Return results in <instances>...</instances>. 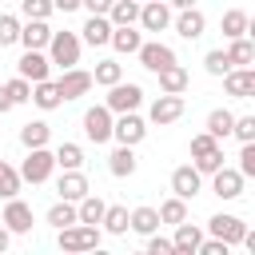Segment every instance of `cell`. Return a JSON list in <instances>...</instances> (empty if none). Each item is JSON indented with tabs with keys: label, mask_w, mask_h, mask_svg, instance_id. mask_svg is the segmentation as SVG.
<instances>
[{
	"label": "cell",
	"mask_w": 255,
	"mask_h": 255,
	"mask_svg": "<svg viewBox=\"0 0 255 255\" xmlns=\"http://www.w3.org/2000/svg\"><path fill=\"white\" fill-rule=\"evenodd\" d=\"M80 52H84V40L76 32H52V40H48L52 68H76L80 64Z\"/></svg>",
	"instance_id": "1"
},
{
	"label": "cell",
	"mask_w": 255,
	"mask_h": 255,
	"mask_svg": "<svg viewBox=\"0 0 255 255\" xmlns=\"http://www.w3.org/2000/svg\"><path fill=\"white\" fill-rule=\"evenodd\" d=\"M191 163H195L199 175H211L215 167H223V147H219V139L207 135V131L191 135Z\"/></svg>",
	"instance_id": "2"
},
{
	"label": "cell",
	"mask_w": 255,
	"mask_h": 255,
	"mask_svg": "<svg viewBox=\"0 0 255 255\" xmlns=\"http://www.w3.org/2000/svg\"><path fill=\"white\" fill-rule=\"evenodd\" d=\"M16 171H20L24 183H48L52 171H56V155L48 147H28V155H24V163Z\"/></svg>",
	"instance_id": "3"
},
{
	"label": "cell",
	"mask_w": 255,
	"mask_h": 255,
	"mask_svg": "<svg viewBox=\"0 0 255 255\" xmlns=\"http://www.w3.org/2000/svg\"><path fill=\"white\" fill-rule=\"evenodd\" d=\"M56 243H60V251H92V247H100V227L68 223V227L56 231Z\"/></svg>",
	"instance_id": "4"
},
{
	"label": "cell",
	"mask_w": 255,
	"mask_h": 255,
	"mask_svg": "<svg viewBox=\"0 0 255 255\" xmlns=\"http://www.w3.org/2000/svg\"><path fill=\"white\" fill-rule=\"evenodd\" d=\"M139 104H143V88H139V84H128V80H116V84L108 88V96H104V108H108L112 116L135 112Z\"/></svg>",
	"instance_id": "5"
},
{
	"label": "cell",
	"mask_w": 255,
	"mask_h": 255,
	"mask_svg": "<svg viewBox=\"0 0 255 255\" xmlns=\"http://www.w3.org/2000/svg\"><path fill=\"white\" fill-rule=\"evenodd\" d=\"M143 135H147V120H143V116H135V112H120V116L112 120V139H116V143L135 147V143H143Z\"/></svg>",
	"instance_id": "6"
},
{
	"label": "cell",
	"mask_w": 255,
	"mask_h": 255,
	"mask_svg": "<svg viewBox=\"0 0 255 255\" xmlns=\"http://www.w3.org/2000/svg\"><path fill=\"white\" fill-rule=\"evenodd\" d=\"M16 76H24L28 84L48 80V76H52V60H48V52H44V48H24V56L16 60Z\"/></svg>",
	"instance_id": "7"
},
{
	"label": "cell",
	"mask_w": 255,
	"mask_h": 255,
	"mask_svg": "<svg viewBox=\"0 0 255 255\" xmlns=\"http://www.w3.org/2000/svg\"><path fill=\"white\" fill-rule=\"evenodd\" d=\"M243 231H247V223H243L239 215H231V211H219V215H211V219H207V235L223 239L227 247H239Z\"/></svg>",
	"instance_id": "8"
},
{
	"label": "cell",
	"mask_w": 255,
	"mask_h": 255,
	"mask_svg": "<svg viewBox=\"0 0 255 255\" xmlns=\"http://www.w3.org/2000/svg\"><path fill=\"white\" fill-rule=\"evenodd\" d=\"M183 96H171V92H159L155 100H151V108H147V120L151 124H159V128H167V124H175L179 116H183Z\"/></svg>",
	"instance_id": "9"
},
{
	"label": "cell",
	"mask_w": 255,
	"mask_h": 255,
	"mask_svg": "<svg viewBox=\"0 0 255 255\" xmlns=\"http://www.w3.org/2000/svg\"><path fill=\"white\" fill-rule=\"evenodd\" d=\"M112 120H116V116H112L104 104H96V108L84 112L80 124H84V135H88L92 143H108V139H112Z\"/></svg>",
	"instance_id": "10"
},
{
	"label": "cell",
	"mask_w": 255,
	"mask_h": 255,
	"mask_svg": "<svg viewBox=\"0 0 255 255\" xmlns=\"http://www.w3.org/2000/svg\"><path fill=\"white\" fill-rule=\"evenodd\" d=\"M243 187H247V179L239 175V167H227V163H223V167L211 171V191H215L223 203H227V199H239Z\"/></svg>",
	"instance_id": "11"
},
{
	"label": "cell",
	"mask_w": 255,
	"mask_h": 255,
	"mask_svg": "<svg viewBox=\"0 0 255 255\" xmlns=\"http://www.w3.org/2000/svg\"><path fill=\"white\" fill-rule=\"evenodd\" d=\"M56 88H60V96H64V104H68V100H80V96H88L96 84H92V72H84V68L76 64V68H64V76L56 80Z\"/></svg>",
	"instance_id": "12"
},
{
	"label": "cell",
	"mask_w": 255,
	"mask_h": 255,
	"mask_svg": "<svg viewBox=\"0 0 255 255\" xmlns=\"http://www.w3.org/2000/svg\"><path fill=\"white\" fill-rule=\"evenodd\" d=\"M143 32H163L171 28V8L167 0H139V20H135Z\"/></svg>",
	"instance_id": "13"
},
{
	"label": "cell",
	"mask_w": 255,
	"mask_h": 255,
	"mask_svg": "<svg viewBox=\"0 0 255 255\" xmlns=\"http://www.w3.org/2000/svg\"><path fill=\"white\" fill-rule=\"evenodd\" d=\"M0 223H4L12 235H28V231H32V207H28L20 195H12V199L4 203V215H0Z\"/></svg>",
	"instance_id": "14"
},
{
	"label": "cell",
	"mask_w": 255,
	"mask_h": 255,
	"mask_svg": "<svg viewBox=\"0 0 255 255\" xmlns=\"http://www.w3.org/2000/svg\"><path fill=\"white\" fill-rule=\"evenodd\" d=\"M135 56H139V64H143L147 72H159V68L175 64V52H171L163 40H143V44L135 48Z\"/></svg>",
	"instance_id": "15"
},
{
	"label": "cell",
	"mask_w": 255,
	"mask_h": 255,
	"mask_svg": "<svg viewBox=\"0 0 255 255\" xmlns=\"http://www.w3.org/2000/svg\"><path fill=\"white\" fill-rule=\"evenodd\" d=\"M223 92L231 100H251L255 96V68H231V72H223Z\"/></svg>",
	"instance_id": "16"
},
{
	"label": "cell",
	"mask_w": 255,
	"mask_h": 255,
	"mask_svg": "<svg viewBox=\"0 0 255 255\" xmlns=\"http://www.w3.org/2000/svg\"><path fill=\"white\" fill-rule=\"evenodd\" d=\"M199 191H203V175L195 171V163H183V167L171 171V195H179V199H195Z\"/></svg>",
	"instance_id": "17"
},
{
	"label": "cell",
	"mask_w": 255,
	"mask_h": 255,
	"mask_svg": "<svg viewBox=\"0 0 255 255\" xmlns=\"http://www.w3.org/2000/svg\"><path fill=\"white\" fill-rule=\"evenodd\" d=\"M88 191H92V187H88L84 167H68V171L56 179V195H60V199H68V203H80Z\"/></svg>",
	"instance_id": "18"
},
{
	"label": "cell",
	"mask_w": 255,
	"mask_h": 255,
	"mask_svg": "<svg viewBox=\"0 0 255 255\" xmlns=\"http://www.w3.org/2000/svg\"><path fill=\"white\" fill-rule=\"evenodd\" d=\"M171 24H175V32L183 40H199L207 32V16L199 8H179V16H171Z\"/></svg>",
	"instance_id": "19"
},
{
	"label": "cell",
	"mask_w": 255,
	"mask_h": 255,
	"mask_svg": "<svg viewBox=\"0 0 255 255\" xmlns=\"http://www.w3.org/2000/svg\"><path fill=\"white\" fill-rule=\"evenodd\" d=\"M155 76H159V92H171V96H183L187 84H191V76H187V68H183L179 60L167 64V68H159Z\"/></svg>",
	"instance_id": "20"
},
{
	"label": "cell",
	"mask_w": 255,
	"mask_h": 255,
	"mask_svg": "<svg viewBox=\"0 0 255 255\" xmlns=\"http://www.w3.org/2000/svg\"><path fill=\"white\" fill-rule=\"evenodd\" d=\"M80 40L92 44V48H104V44L112 40V20H108V16H88L84 28H80Z\"/></svg>",
	"instance_id": "21"
},
{
	"label": "cell",
	"mask_w": 255,
	"mask_h": 255,
	"mask_svg": "<svg viewBox=\"0 0 255 255\" xmlns=\"http://www.w3.org/2000/svg\"><path fill=\"white\" fill-rule=\"evenodd\" d=\"M48 40H52L48 20H24L20 24V40L16 44H24V48H48Z\"/></svg>",
	"instance_id": "22"
},
{
	"label": "cell",
	"mask_w": 255,
	"mask_h": 255,
	"mask_svg": "<svg viewBox=\"0 0 255 255\" xmlns=\"http://www.w3.org/2000/svg\"><path fill=\"white\" fill-rule=\"evenodd\" d=\"M135 147H128V143H120L112 155H108V171L116 175V179H128V175H135Z\"/></svg>",
	"instance_id": "23"
},
{
	"label": "cell",
	"mask_w": 255,
	"mask_h": 255,
	"mask_svg": "<svg viewBox=\"0 0 255 255\" xmlns=\"http://www.w3.org/2000/svg\"><path fill=\"white\" fill-rule=\"evenodd\" d=\"M199 239H203V227H195V223H175V239H171V247H175V255H195V247H199Z\"/></svg>",
	"instance_id": "24"
},
{
	"label": "cell",
	"mask_w": 255,
	"mask_h": 255,
	"mask_svg": "<svg viewBox=\"0 0 255 255\" xmlns=\"http://www.w3.org/2000/svg\"><path fill=\"white\" fill-rule=\"evenodd\" d=\"M120 56H135V48L143 44V32H135V24H124V28H112V40H108Z\"/></svg>",
	"instance_id": "25"
},
{
	"label": "cell",
	"mask_w": 255,
	"mask_h": 255,
	"mask_svg": "<svg viewBox=\"0 0 255 255\" xmlns=\"http://www.w3.org/2000/svg\"><path fill=\"white\" fill-rule=\"evenodd\" d=\"M32 104H36L40 112H52V108H60V104H64V96H60L56 80H36V84H32Z\"/></svg>",
	"instance_id": "26"
},
{
	"label": "cell",
	"mask_w": 255,
	"mask_h": 255,
	"mask_svg": "<svg viewBox=\"0 0 255 255\" xmlns=\"http://www.w3.org/2000/svg\"><path fill=\"white\" fill-rule=\"evenodd\" d=\"M219 32H223L227 40L247 36V32H251V16H247L243 8H227V12H223V20H219Z\"/></svg>",
	"instance_id": "27"
},
{
	"label": "cell",
	"mask_w": 255,
	"mask_h": 255,
	"mask_svg": "<svg viewBox=\"0 0 255 255\" xmlns=\"http://www.w3.org/2000/svg\"><path fill=\"white\" fill-rule=\"evenodd\" d=\"M227 60H231V68H251L255 64V44L247 40V36H235V40H227Z\"/></svg>",
	"instance_id": "28"
},
{
	"label": "cell",
	"mask_w": 255,
	"mask_h": 255,
	"mask_svg": "<svg viewBox=\"0 0 255 255\" xmlns=\"http://www.w3.org/2000/svg\"><path fill=\"white\" fill-rule=\"evenodd\" d=\"M128 231H135V235L159 231V211H155V207H135V211H128Z\"/></svg>",
	"instance_id": "29"
},
{
	"label": "cell",
	"mask_w": 255,
	"mask_h": 255,
	"mask_svg": "<svg viewBox=\"0 0 255 255\" xmlns=\"http://www.w3.org/2000/svg\"><path fill=\"white\" fill-rule=\"evenodd\" d=\"M104 207H108V203H104L96 191H88V195L76 203V219H80V223H92V227H100V219H104Z\"/></svg>",
	"instance_id": "30"
},
{
	"label": "cell",
	"mask_w": 255,
	"mask_h": 255,
	"mask_svg": "<svg viewBox=\"0 0 255 255\" xmlns=\"http://www.w3.org/2000/svg\"><path fill=\"white\" fill-rule=\"evenodd\" d=\"M231 124H235V112H227V108H215V112H207V124H203V131H207V135H215V139H227V135H231Z\"/></svg>",
	"instance_id": "31"
},
{
	"label": "cell",
	"mask_w": 255,
	"mask_h": 255,
	"mask_svg": "<svg viewBox=\"0 0 255 255\" xmlns=\"http://www.w3.org/2000/svg\"><path fill=\"white\" fill-rule=\"evenodd\" d=\"M48 139H52V128H48L44 120H28V124L20 128V143H24V147H48Z\"/></svg>",
	"instance_id": "32"
},
{
	"label": "cell",
	"mask_w": 255,
	"mask_h": 255,
	"mask_svg": "<svg viewBox=\"0 0 255 255\" xmlns=\"http://www.w3.org/2000/svg\"><path fill=\"white\" fill-rule=\"evenodd\" d=\"M108 20H112V28L135 24V20H139V0H112V8H108Z\"/></svg>",
	"instance_id": "33"
},
{
	"label": "cell",
	"mask_w": 255,
	"mask_h": 255,
	"mask_svg": "<svg viewBox=\"0 0 255 255\" xmlns=\"http://www.w3.org/2000/svg\"><path fill=\"white\" fill-rule=\"evenodd\" d=\"M116 80H124V64H120V60H100V64H96V72H92V84L112 88Z\"/></svg>",
	"instance_id": "34"
},
{
	"label": "cell",
	"mask_w": 255,
	"mask_h": 255,
	"mask_svg": "<svg viewBox=\"0 0 255 255\" xmlns=\"http://www.w3.org/2000/svg\"><path fill=\"white\" fill-rule=\"evenodd\" d=\"M155 211H159V223H171V227H175V223H183V219H187V199L171 195V199H163Z\"/></svg>",
	"instance_id": "35"
},
{
	"label": "cell",
	"mask_w": 255,
	"mask_h": 255,
	"mask_svg": "<svg viewBox=\"0 0 255 255\" xmlns=\"http://www.w3.org/2000/svg\"><path fill=\"white\" fill-rule=\"evenodd\" d=\"M44 219H48L56 231H60V227H68V223H80V219H76V203H68V199H56V203L48 207V215H44Z\"/></svg>",
	"instance_id": "36"
},
{
	"label": "cell",
	"mask_w": 255,
	"mask_h": 255,
	"mask_svg": "<svg viewBox=\"0 0 255 255\" xmlns=\"http://www.w3.org/2000/svg\"><path fill=\"white\" fill-rule=\"evenodd\" d=\"M52 155H56V167H64V171L68 167H84V147L80 143H60Z\"/></svg>",
	"instance_id": "37"
},
{
	"label": "cell",
	"mask_w": 255,
	"mask_h": 255,
	"mask_svg": "<svg viewBox=\"0 0 255 255\" xmlns=\"http://www.w3.org/2000/svg\"><path fill=\"white\" fill-rule=\"evenodd\" d=\"M104 231L108 235H128V207H104Z\"/></svg>",
	"instance_id": "38"
},
{
	"label": "cell",
	"mask_w": 255,
	"mask_h": 255,
	"mask_svg": "<svg viewBox=\"0 0 255 255\" xmlns=\"http://www.w3.org/2000/svg\"><path fill=\"white\" fill-rule=\"evenodd\" d=\"M20 171L12 167V163H4L0 159V199H12V195H20Z\"/></svg>",
	"instance_id": "39"
},
{
	"label": "cell",
	"mask_w": 255,
	"mask_h": 255,
	"mask_svg": "<svg viewBox=\"0 0 255 255\" xmlns=\"http://www.w3.org/2000/svg\"><path fill=\"white\" fill-rule=\"evenodd\" d=\"M16 40H20V16L0 12V48H8V44H16Z\"/></svg>",
	"instance_id": "40"
},
{
	"label": "cell",
	"mask_w": 255,
	"mask_h": 255,
	"mask_svg": "<svg viewBox=\"0 0 255 255\" xmlns=\"http://www.w3.org/2000/svg\"><path fill=\"white\" fill-rule=\"evenodd\" d=\"M203 68H207V76H223V72H231V60H227L223 48H211V52L203 56Z\"/></svg>",
	"instance_id": "41"
},
{
	"label": "cell",
	"mask_w": 255,
	"mask_h": 255,
	"mask_svg": "<svg viewBox=\"0 0 255 255\" xmlns=\"http://www.w3.org/2000/svg\"><path fill=\"white\" fill-rule=\"evenodd\" d=\"M4 92H8L12 104H28V100H32V84H28L24 76H12V80L4 84Z\"/></svg>",
	"instance_id": "42"
},
{
	"label": "cell",
	"mask_w": 255,
	"mask_h": 255,
	"mask_svg": "<svg viewBox=\"0 0 255 255\" xmlns=\"http://www.w3.org/2000/svg\"><path fill=\"white\" fill-rule=\"evenodd\" d=\"M20 16L24 20H48L52 16V0H20Z\"/></svg>",
	"instance_id": "43"
},
{
	"label": "cell",
	"mask_w": 255,
	"mask_h": 255,
	"mask_svg": "<svg viewBox=\"0 0 255 255\" xmlns=\"http://www.w3.org/2000/svg\"><path fill=\"white\" fill-rule=\"evenodd\" d=\"M239 175L243 179H255V139H247L239 147Z\"/></svg>",
	"instance_id": "44"
},
{
	"label": "cell",
	"mask_w": 255,
	"mask_h": 255,
	"mask_svg": "<svg viewBox=\"0 0 255 255\" xmlns=\"http://www.w3.org/2000/svg\"><path fill=\"white\" fill-rule=\"evenodd\" d=\"M231 135H235L239 143L255 139V116H235V124H231Z\"/></svg>",
	"instance_id": "45"
},
{
	"label": "cell",
	"mask_w": 255,
	"mask_h": 255,
	"mask_svg": "<svg viewBox=\"0 0 255 255\" xmlns=\"http://www.w3.org/2000/svg\"><path fill=\"white\" fill-rule=\"evenodd\" d=\"M147 239V255H175V247H171V239H163V235H143Z\"/></svg>",
	"instance_id": "46"
},
{
	"label": "cell",
	"mask_w": 255,
	"mask_h": 255,
	"mask_svg": "<svg viewBox=\"0 0 255 255\" xmlns=\"http://www.w3.org/2000/svg\"><path fill=\"white\" fill-rule=\"evenodd\" d=\"M195 255H231V247L223 243V239H199V247H195Z\"/></svg>",
	"instance_id": "47"
},
{
	"label": "cell",
	"mask_w": 255,
	"mask_h": 255,
	"mask_svg": "<svg viewBox=\"0 0 255 255\" xmlns=\"http://www.w3.org/2000/svg\"><path fill=\"white\" fill-rule=\"evenodd\" d=\"M80 8H88L92 16H108V8H112V0H80Z\"/></svg>",
	"instance_id": "48"
},
{
	"label": "cell",
	"mask_w": 255,
	"mask_h": 255,
	"mask_svg": "<svg viewBox=\"0 0 255 255\" xmlns=\"http://www.w3.org/2000/svg\"><path fill=\"white\" fill-rule=\"evenodd\" d=\"M80 0H52V12H76Z\"/></svg>",
	"instance_id": "49"
},
{
	"label": "cell",
	"mask_w": 255,
	"mask_h": 255,
	"mask_svg": "<svg viewBox=\"0 0 255 255\" xmlns=\"http://www.w3.org/2000/svg\"><path fill=\"white\" fill-rule=\"evenodd\" d=\"M12 108H16V104L8 100V92H4V84H0V116H4V112H12Z\"/></svg>",
	"instance_id": "50"
},
{
	"label": "cell",
	"mask_w": 255,
	"mask_h": 255,
	"mask_svg": "<svg viewBox=\"0 0 255 255\" xmlns=\"http://www.w3.org/2000/svg\"><path fill=\"white\" fill-rule=\"evenodd\" d=\"M8 243H12V231H8V227H4V223H0V255H4V251H8Z\"/></svg>",
	"instance_id": "51"
},
{
	"label": "cell",
	"mask_w": 255,
	"mask_h": 255,
	"mask_svg": "<svg viewBox=\"0 0 255 255\" xmlns=\"http://www.w3.org/2000/svg\"><path fill=\"white\" fill-rule=\"evenodd\" d=\"M167 8H175V12L179 8H195V0H167Z\"/></svg>",
	"instance_id": "52"
}]
</instances>
